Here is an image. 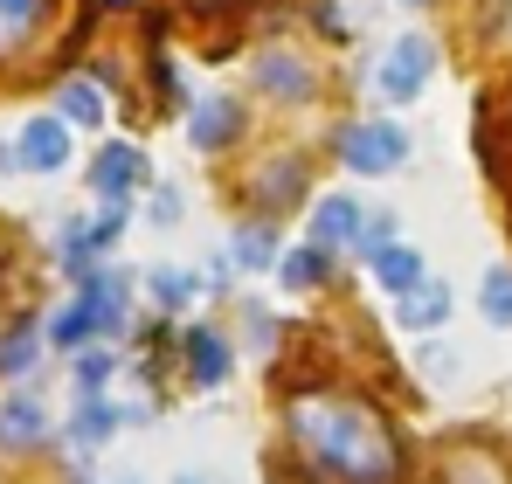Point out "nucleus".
<instances>
[{
	"label": "nucleus",
	"instance_id": "f257e3e1",
	"mask_svg": "<svg viewBox=\"0 0 512 484\" xmlns=\"http://www.w3.org/2000/svg\"><path fill=\"white\" fill-rule=\"evenodd\" d=\"M284 422L291 436L305 443V457L340 484H395L402 471V450L388 436V422L360 395H340V388H298L284 402Z\"/></svg>",
	"mask_w": 512,
	"mask_h": 484
},
{
	"label": "nucleus",
	"instance_id": "f03ea898",
	"mask_svg": "<svg viewBox=\"0 0 512 484\" xmlns=\"http://www.w3.org/2000/svg\"><path fill=\"white\" fill-rule=\"evenodd\" d=\"M340 160L353 173H395L409 160V132L395 118H360V125H340Z\"/></svg>",
	"mask_w": 512,
	"mask_h": 484
},
{
	"label": "nucleus",
	"instance_id": "7ed1b4c3",
	"mask_svg": "<svg viewBox=\"0 0 512 484\" xmlns=\"http://www.w3.org/2000/svg\"><path fill=\"white\" fill-rule=\"evenodd\" d=\"M429 70H436V49H429L423 35H402V42L381 56L374 83H381V97H388V104H409V97H423Z\"/></svg>",
	"mask_w": 512,
	"mask_h": 484
},
{
	"label": "nucleus",
	"instance_id": "20e7f679",
	"mask_svg": "<svg viewBox=\"0 0 512 484\" xmlns=\"http://www.w3.org/2000/svg\"><path fill=\"white\" fill-rule=\"evenodd\" d=\"M14 160L28 166V173H63V160H70V125L63 118H28Z\"/></svg>",
	"mask_w": 512,
	"mask_h": 484
},
{
	"label": "nucleus",
	"instance_id": "39448f33",
	"mask_svg": "<svg viewBox=\"0 0 512 484\" xmlns=\"http://www.w3.org/2000/svg\"><path fill=\"white\" fill-rule=\"evenodd\" d=\"M90 187H97L104 201H125L132 187H146V153H139V146H125V139H118V146H104V153L90 160Z\"/></svg>",
	"mask_w": 512,
	"mask_h": 484
},
{
	"label": "nucleus",
	"instance_id": "423d86ee",
	"mask_svg": "<svg viewBox=\"0 0 512 484\" xmlns=\"http://www.w3.org/2000/svg\"><path fill=\"white\" fill-rule=\"evenodd\" d=\"M236 132H243V111H236L229 97H201V104H187V139H194L201 153L236 146Z\"/></svg>",
	"mask_w": 512,
	"mask_h": 484
},
{
	"label": "nucleus",
	"instance_id": "0eeeda50",
	"mask_svg": "<svg viewBox=\"0 0 512 484\" xmlns=\"http://www.w3.org/2000/svg\"><path fill=\"white\" fill-rule=\"evenodd\" d=\"M360 215H367V208H360L353 194H326V201L312 208V242H319V249H353V242H360Z\"/></svg>",
	"mask_w": 512,
	"mask_h": 484
},
{
	"label": "nucleus",
	"instance_id": "6e6552de",
	"mask_svg": "<svg viewBox=\"0 0 512 484\" xmlns=\"http://www.w3.org/2000/svg\"><path fill=\"white\" fill-rule=\"evenodd\" d=\"M443 319H450V291H443L436 277H423L416 291L395 298V325H409V332H436Z\"/></svg>",
	"mask_w": 512,
	"mask_h": 484
},
{
	"label": "nucleus",
	"instance_id": "1a4fd4ad",
	"mask_svg": "<svg viewBox=\"0 0 512 484\" xmlns=\"http://www.w3.org/2000/svg\"><path fill=\"white\" fill-rule=\"evenodd\" d=\"M187 367H194V388H222V381H229V346H222V332L187 325Z\"/></svg>",
	"mask_w": 512,
	"mask_h": 484
},
{
	"label": "nucleus",
	"instance_id": "9d476101",
	"mask_svg": "<svg viewBox=\"0 0 512 484\" xmlns=\"http://www.w3.org/2000/svg\"><path fill=\"white\" fill-rule=\"evenodd\" d=\"M423 277H429V263L416 256V249H409V242H388V249H374V284H381V291H395V298H402V291H416Z\"/></svg>",
	"mask_w": 512,
	"mask_h": 484
},
{
	"label": "nucleus",
	"instance_id": "9b49d317",
	"mask_svg": "<svg viewBox=\"0 0 512 484\" xmlns=\"http://www.w3.org/2000/svg\"><path fill=\"white\" fill-rule=\"evenodd\" d=\"M256 83H263L270 97H291V104H305V97H312V70H305L298 56H277V49L256 63Z\"/></svg>",
	"mask_w": 512,
	"mask_h": 484
},
{
	"label": "nucleus",
	"instance_id": "f8f14e48",
	"mask_svg": "<svg viewBox=\"0 0 512 484\" xmlns=\"http://www.w3.org/2000/svg\"><path fill=\"white\" fill-rule=\"evenodd\" d=\"M56 104H63V111H56L63 125H104V90H97L90 77H63Z\"/></svg>",
	"mask_w": 512,
	"mask_h": 484
},
{
	"label": "nucleus",
	"instance_id": "ddd939ff",
	"mask_svg": "<svg viewBox=\"0 0 512 484\" xmlns=\"http://www.w3.org/2000/svg\"><path fill=\"white\" fill-rule=\"evenodd\" d=\"M84 339H97V319H90V305H84V291L49 319V346L56 353H84Z\"/></svg>",
	"mask_w": 512,
	"mask_h": 484
},
{
	"label": "nucleus",
	"instance_id": "4468645a",
	"mask_svg": "<svg viewBox=\"0 0 512 484\" xmlns=\"http://www.w3.org/2000/svg\"><path fill=\"white\" fill-rule=\"evenodd\" d=\"M35 436H42V402H35V395H7V402H0V443L28 450Z\"/></svg>",
	"mask_w": 512,
	"mask_h": 484
},
{
	"label": "nucleus",
	"instance_id": "2eb2a0df",
	"mask_svg": "<svg viewBox=\"0 0 512 484\" xmlns=\"http://www.w3.org/2000/svg\"><path fill=\"white\" fill-rule=\"evenodd\" d=\"M118 422H125V408H111V402L90 395V402L77 408V422H70V443H77V450H97L104 436H118Z\"/></svg>",
	"mask_w": 512,
	"mask_h": 484
},
{
	"label": "nucleus",
	"instance_id": "dca6fc26",
	"mask_svg": "<svg viewBox=\"0 0 512 484\" xmlns=\"http://www.w3.org/2000/svg\"><path fill=\"white\" fill-rule=\"evenodd\" d=\"M229 263H236V270H277V236H270L263 222L236 229V236H229Z\"/></svg>",
	"mask_w": 512,
	"mask_h": 484
},
{
	"label": "nucleus",
	"instance_id": "f3484780",
	"mask_svg": "<svg viewBox=\"0 0 512 484\" xmlns=\"http://www.w3.org/2000/svg\"><path fill=\"white\" fill-rule=\"evenodd\" d=\"M277 284H284V291H312V284H326V249L305 242V249L277 256Z\"/></svg>",
	"mask_w": 512,
	"mask_h": 484
},
{
	"label": "nucleus",
	"instance_id": "a211bd4d",
	"mask_svg": "<svg viewBox=\"0 0 512 484\" xmlns=\"http://www.w3.org/2000/svg\"><path fill=\"white\" fill-rule=\"evenodd\" d=\"M42 14H49V0H0V56L21 49V42L42 28Z\"/></svg>",
	"mask_w": 512,
	"mask_h": 484
},
{
	"label": "nucleus",
	"instance_id": "6ab92c4d",
	"mask_svg": "<svg viewBox=\"0 0 512 484\" xmlns=\"http://www.w3.org/2000/svg\"><path fill=\"white\" fill-rule=\"evenodd\" d=\"M478 312H485V325H512V270L506 263L478 277Z\"/></svg>",
	"mask_w": 512,
	"mask_h": 484
},
{
	"label": "nucleus",
	"instance_id": "aec40b11",
	"mask_svg": "<svg viewBox=\"0 0 512 484\" xmlns=\"http://www.w3.org/2000/svg\"><path fill=\"white\" fill-rule=\"evenodd\" d=\"M298 194H305V166H298V160H277L270 173H263V180H256V201H263V208H277V201H298Z\"/></svg>",
	"mask_w": 512,
	"mask_h": 484
},
{
	"label": "nucleus",
	"instance_id": "412c9836",
	"mask_svg": "<svg viewBox=\"0 0 512 484\" xmlns=\"http://www.w3.org/2000/svg\"><path fill=\"white\" fill-rule=\"evenodd\" d=\"M125 222H132V208H125V201H104V208L84 222V256L90 249H111V242L125 236Z\"/></svg>",
	"mask_w": 512,
	"mask_h": 484
},
{
	"label": "nucleus",
	"instance_id": "4be33fe9",
	"mask_svg": "<svg viewBox=\"0 0 512 484\" xmlns=\"http://www.w3.org/2000/svg\"><path fill=\"white\" fill-rule=\"evenodd\" d=\"M146 291H153V305H160V312H180V305H194V291H201V284H194L187 270H153V277H146Z\"/></svg>",
	"mask_w": 512,
	"mask_h": 484
},
{
	"label": "nucleus",
	"instance_id": "5701e85b",
	"mask_svg": "<svg viewBox=\"0 0 512 484\" xmlns=\"http://www.w3.org/2000/svg\"><path fill=\"white\" fill-rule=\"evenodd\" d=\"M28 360H35V332L14 325V332L0 339V367H7V374H28Z\"/></svg>",
	"mask_w": 512,
	"mask_h": 484
},
{
	"label": "nucleus",
	"instance_id": "b1692460",
	"mask_svg": "<svg viewBox=\"0 0 512 484\" xmlns=\"http://www.w3.org/2000/svg\"><path fill=\"white\" fill-rule=\"evenodd\" d=\"M111 367H118L111 353H77V395H84V402L104 388V381H111Z\"/></svg>",
	"mask_w": 512,
	"mask_h": 484
},
{
	"label": "nucleus",
	"instance_id": "393cba45",
	"mask_svg": "<svg viewBox=\"0 0 512 484\" xmlns=\"http://www.w3.org/2000/svg\"><path fill=\"white\" fill-rule=\"evenodd\" d=\"M388 242H395V215H388V208H367V215H360V249L374 256V249H388Z\"/></svg>",
	"mask_w": 512,
	"mask_h": 484
},
{
	"label": "nucleus",
	"instance_id": "a878e982",
	"mask_svg": "<svg viewBox=\"0 0 512 484\" xmlns=\"http://www.w3.org/2000/svg\"><path fill=\"white\" fill-rule=\"evenodd\" d=\"M180 208H187V201H180V187H160V194H153V208H146V222H153V229H173V222H180Z\"/></svg>",
	"mask_w": 512,
	"mask_h": 484
},
{
	"label": "nucleus",
	"instance_id": "bb28decb",
	"mask_svg": "<svg viewBox=\"0 0 512 484\" xmlns=\"http://www.w3.org/2000/svg\"><path fill=\"white\" fill-rule=\"evenodd\" d=\"M423 374H436V381H450V374H457V353H443V346H429V353H423Z\"/></svg>",
	"mask_w": 512,
	"mask_h": 484
},
{
	"label": "nucleus",
	"instance_id": "cd10ccee",
	"mask_svg": "<svg viewBox=\"0 0 512 484\" xmlns=\"http://www.w3.org/2000/svg\"><path fill=\"white\" fill-rule=\"evenodd\" d=\"M173 484H201V478H173Z\"/></svg>",
	"mask_w": 512,
	"mask_h": 484
},
{
	"label": "nucleus",
	"instance_id": "c85d7f7f",
	"mask_svg": "<svg viewBox=\"0 0 512 484\" xmlns=\"http://www.w3.org/2000/svg\"><path fill=\"white\" fill-rule=\"evenodd\" d=\"M194 7H215V0H194Z\"/></svg>",
	"mask_w": 512,
	"mask_h": 484
},
{
	"label": "nucleus",
	"instance_id": "c756f323",
	"mask_svg": "<svg viewBox=\"0 0 512 484\" xmlns=\"http://www.w3.org/2000/svg\"><path fill=\"white\" fill-rule=\"evenodd\" d=\"M409 7H423V0H409Z\"/></svg>",
	"mask_w": 512,
	"mask_h": 484
},
{
	"label": "nucleus",
	"instance_id": "7c9ffc66",
	"mask_svg": "<svg viewBox=\"0 0 512 484\" xmlns=\"http://www.w3.org/2000/svg\"><path fill=\"white\" fill-rule=\"evenodd\" d=\"M125 484H132V478H125Z\"/></svg>",
	"mask_w": 512,
	"mask_h": 484
}]
</instances>
